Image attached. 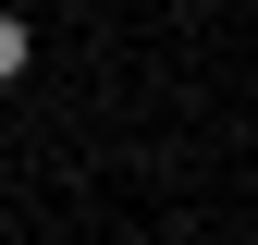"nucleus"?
<instances>
[{
	"label": "nucleus",
	"instance_id": "nucleus-1",
	"mask_svg": "<svg viewBox=\"0 0 258 245\" xmlns=\"http://www.w3.org/2000/svg\"><path fill=\"white\" fill-rule=\"evenodd\" d=\"M13 74H25V25L0 13V86H13Z\"/></svg>",
	"mask_w": 258,
	"mask_h": 245
}]
</instances>
